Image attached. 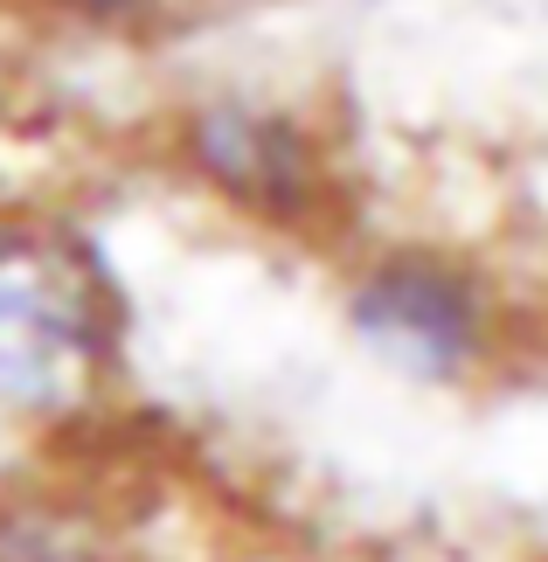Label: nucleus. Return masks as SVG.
Segmentation results:
<instances>
[{
    "label": "nucleus",
    "mask_w": 548,
    "mask_h": 562,
    "mask_svg": "<svg viewBox=\"0 0 548 562\" xmlns=\"http://www.w3.org/2000/svg\"><path fill=\"white\" fill-rule=\"evenodd\" d=\"M181 167L194 188L265 229L313 236L340 209V167L313 119L271 98H209L181 119Z\"/></svg>",
    "instance_id": "7ed1b4c3"
},
{
    "label": "nucleus",
    "mask_w": 548,
    "mask_h": 562,
    "mask_svg": "<svg viewBox=\"0 0 548 562\" xmlns=\"http://www.w3.org/2000/svg\"><path fill=\"white\" fill-rule=\"evenodd\" d=\"M42 8L91 35H160V29L194 21L209 0H42Z\"/></svg>",
    "instance_id": "20e7f679"
},
{
    "label": "nucleus",
    "mask_w": 548,
    "mask_h": 562,
    "mask_svg": "<svg viewBox=\"0 0 548 562\" xmlns=\"http://www.w3.org/2000/svg\"><path fill=\"white\" fill-rule=\"evenodd\" d=\"M119 355L104 257L63 223L0 229V417L42 424L91 403Z\"/></svg>",
    "instance_id": "f03ea898"
},
{
    "label": "nucleus",
    "mask_w": 548,
    "mask_h": 562,
    "mask_svg": "<svg viewBox=\"0 0 548 562\" xmlns=\"http://www.w3.org/2000/svg\"><path fill=\"white\" fill-rule=\"evenodd\" d=\"M340 319L382 375L430 396L487 389L521 355V313L507 285L479 257L424 236L361 250L340 285Z\"/></svg>",
    "instance_id": "f257e3e1"
}]
</instances>
